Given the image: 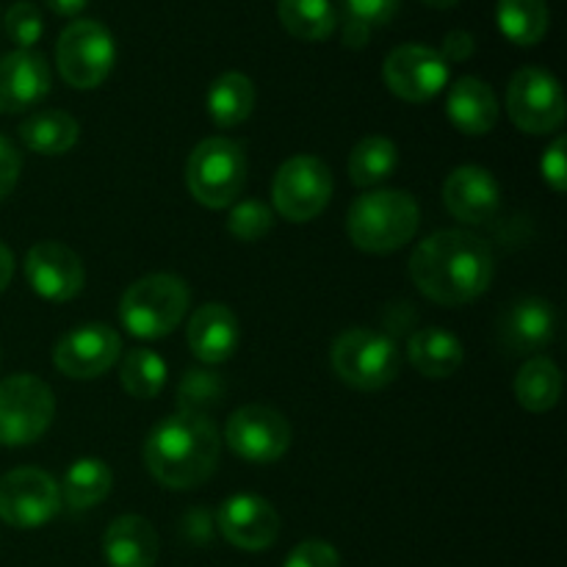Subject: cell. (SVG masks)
Returning a JSON list of instances; mask_svg holds the SVG:
<instances>
[{
    "mask_svg": "<svg viewBox=\"0 0 567 567\" xmlns=\"http://www.w3.org/2000/svg\"><path fill=\"white\" fill-rule=\"evenodd\" d=\"M114 485V474L109 465L97 457H83L66 468L61 480V502L72 509H89L103 502Z\"/></svg>",
    "mask_w": 567,
    "mask_h": 567,
    "instance_id": "484cf974",
    "label": "cell"
},
{
    "mask_svg": "<svg viewBox=\"0 0 567 567\" xmlns=\"http://www.w3.org/2000/svg\"><path fill=\"white\" fill-rule=\"evenodd\" d=\"M122 388L136 399H155L166 385V363L158 352L131 349L122 360Z\"/></svg>",
    "mask_w": 567,
    "mask_h": 567,
    "instance_id": "4dcf8cb0",
    "label": "cell"
},
{
    "mask_svg": "<svg viewBox=\"0 0 567 567\" xmlns=\"http://www.w3.org/2000/svg\"><path fill=\"white\" fill-rule=\"evenodd\" d=\"M419 221V203L408 192L385 188V192H371L354 199L347 216V230L358 249L385 255L413 241Z\"/></svg>",
    "mask_w": 567,
    "mask_h": 567,
    "instance_id": "3957f363",
    "label": "cell"
},
{
    "mask_svg": "<svg viewBox=\"0 0 567 567\" xmlns=\"http://www.w3.org/2000/svg\"><path fill=\"white\" fill-rule=\"evenodd\" d=\"M55 61L72 89H97L114 70V37L97 20L70 22L55 42Z\"/></svg>",
    "mask_w": 567,
    "mask_h": 567,
    "instance_id": "ba28073f",
    "label": "cell"
},
{
    "mask_svg": "<svg viewBox=\"0 0 567 567\" xmlns=\"http://www.w3.org/2000/svg\"><path fill=\"white\" fill-rule=\"evenodd\" d=\"M208 114L219 127H236L255 109V83L244 72H225L208 89Z\"/></svg>",
    "mask_w": 567,
    "mask_h": 567,
    "instance_id": "d4e9b609",
    "label": "cell"
},
{
    "mask_svg": "<svg viewBox=\"0 0 567 567\" xmlns=\"http://www.w3.org/2000/svg\"><path fill=\"white\" fill-rule=\"evenodd\" d=\"M219 432L203 413H181L158 421L144 441V465L155 482L172 491L199 487L219 463Z\"/></svg>",
    "mask_w": 567,
    "mask_h": 567,
    "instance_id": "7a4b0ae2",
    "label": "cell"
},
{
    "mask_svg": "<svg viewBox=\"0 0 567 567\" xmlns=\"http://www.w3.org/2000/svg\"><path fill=\"white\" fill-rule=\"evenodd\" d=\"M382 81L408 103H426L449 83V64L435 48L402 44L382 64Z\"/></svg>",
    "mask_w": 567,
    "mask_h": 567,
    "instance_id": "4fadbf2b",
    "label": "cell"
},
{
    "mask_svg": "<svg viewBox=\"0 0 567 567\" xmlns=\"http://www.w3.org/2000/svg\"><path fill=\"white\" fill-rule=\"evenodd\" d=\"M332 369L358 391H380L391 385L402 369L399 347L391 336L354 327L332 343Z\"/></svg>",
    "mask_w": 567,
    "mask_h": 567,
    "instance_id": "8992f818",
    "label": "cell"
},
{
    "mask_svg": "<svg viewBox=\"0 0 567 567\" xmlns=\"http://www.w3.org/2000/svg\"><path fill=\"white\" fill-rule=\"evenodd\" d=\"M399 164L396 144L385 136H365L349 155V177L354 186L369 188L388 181Z\"/></svg>",
    "mask_w": 567,
    "mask_h": 567,
    "instance_id": "f546056e",
    "label": "cell"
},
{
    "mask_svg": "<svg viewBox=\"0 0 567 567\" xmlns=\"http://www.w3.org/2000/svg\"><path fill=\"white\" fill-rule=\"evenodd\" d=\"M192 291L177 275H147L133 282L120 302V321L133 338L158 341L186 316Z\"/></svg>",
    "mask_w": 567,
    "mask_h": 567,
    "instance_id": "277c9868",
    "label": "cell"
},
{
    "mask_svg": "<svg viewBox=\"0 0 567 567\" xmlns=\"http://www.w3.org/2000/svg\"><path fill=\"white\" fill-rule=\"evenodd\" d=\"M496 22L498 31L520 48L543 42L548 33V14L546 0H498L496 3Z\"/></svg>",
    "mask_w": 567,
    "mask_h": 567,
    "instance_id": "83f0119b",
    "label": "cell"
},
{
    "mask_svg": "<svg viewBox=\"0 0 567 567\" xmlns=\"http://www.w3.org/2000/svg\"><path fill=\"white\" fill-rule=\"evenodd\" d=\"M55 415L53 391L44 380L14 374L0 380V446H31Z\"/></svg>",
    "mask_w": 567,
    "mask_h": 567,
    "instance_id": "52a82bcc",
    "label": "cell"
},
{
    "mask_svg": "<svg viewBox=\"0 0 567 567\" xmlns=\"http://www.w3.org/2000/svg\"><path fill=\"white\" fill-rule=\"evenodd\" d=\"M399 6H402V0H343L347 22H358L369 31L388 25L396 17Z\"/></svg>",
    "mask_w": 567,
    "mask_h": 567,
    "instance_id": "e575fe53",
    "label": "cell"
},
{
    "mask_svg": "<svg viewBox=\"0 0 567 567\" xmlns=\"http://www.w3.org/2000/svg\"><path fill=\"white\" fill-rule=\"evenodd\" d=\"M50 64L37 50H14L0 59V114H20L50 92Z\"/></svg>",
    "mask_w": 567,
    "mask_h": 567,
    "instance_id": "e0dca14e",
    "label": "cell"
},
{
    "mask_svg": "<svg viewBox=\"0 0 567 567\" xmlns=\"http://www.w3.org/2000/svg\"><path fill=\"white\" fill-rule=\"evenodd\" d=\"M81 127L66 111H37L20 125V138L31 153L64 155L75 147Z\"/></svg>",
    "mask_w": 567,
    "mask_h": 567,
    "instance_id": "cb8c5ba5",
    "label": "cell"
},
{
    "mask_svg": "<svg viewBox=\"0 0 567 567\" xmlns=\"http://www.w3.org/2000/svg\"><path fill=\"white\" fill-rule=\"evenodd\" d=\"M25 277L28 286L50 302H70L86 282L81 258L59 241H39L28 249Z\"/></svg>",
    "mask_w": 567,
    "mask_h": 567,
    "instance_id": "9a60e30c",
    "label": "cell"
},
{
    "mask_svg": "<svg viewBox=\"0 0 567 567\" xmlns=\"http://www.w3.org/2000/svg\"><path fill=\"white\" fill-rule=\"evenodd\" d=\"M275 225V214H271L269 205H264L260 199H244L236 203V208L227 216V230L238 238V241H260L266 233Z\"/></svg>",
    "mask_w": 567,
    "mask_h": 567,
    "instance_id": "1f68e13d",
    "label": "cell"
},
{
    "mask_svg": "<svg viewBox=\"0 0 567 567\" xmlns=\"http://www.w3.org/2000/svg\"><path fill=\"white\" fill-rule=\"evenodd\" d=\"M474 37L468 31H452L443 39V48L437 53L443 55L446 64H460V61H468L474 55Z\"/></svg>",
    "mask_w": 567,
    "mask_h": 567,
    "instance_id": "f35d334b",
    "label": "cell"
},
{
    "mask_svg": "<svg viewBox=\"0 0 567 567\" xmlns=\"http://www.w3.org/2000/svg\"><path fill=\"white\" fill-rule=\"evenodd\" d=\"M188 347L203 363H225L238 347V319L227 305L210 302L194 310L188 321Z\"/></svg>",
    "mask_w": 567,
    "mask_h": 567,
    "instance_id": "ffe728a7",
    "label": "cell"
},
{
    "mask_svg": "<svg viewBox=\"0 0 567 567\" xmlns=\"http://www.w3.org/2000/svg\"><path fill=\"white\" fill-rule=\"evenodd\" d=\"M161 543L153 524L138 515H122L105 529L103 557L109 567H155Z\"/></svg>",
    "mask_w": 567,
    "mask_h": 567,
    "instance_id": "44dd1931",
    "label": "cell"
},
{
    "mask_svg": "<svg viewBox=\"0 0 567 567\" xmlns=\"http://www.w3.org/2000/svg\"><path fill=\"white\" fill-rule=\"evenodd\" d=\"M221 393H225V385H221L219 377L208 374V371H188L177 388V402L186 413L205 415V408L219 402Z\"/></svg>",
    "mask_w": 567,
    "mask_h": 567,
    "instance_id": "d6a6232c",
    "label": "cell"
},
{
    "mask_svg": "<svg viewBox=\"0 0 567 567\" xmlns=\"http://www.w3.org/2000/svg\"><path fill=\"white\" fill-rule=\"evenodd\" d=\"M426 6H432V9H452V6H457L460 0H424Z\"/></svg>",
    "mask_w": 567,
    "mask_h": 567,
    "instance_id": "b9f144b4",
    "label": "cell"
},
{
    "mask_svg": "<svg viewBox=\"0 0 567 567\" xmlns=\"http://www.w3.org/2000/svg\"><path fill=\"white\" fill-rule=\"evenodd\" d=\"M493 252L480 236L465 230H441L426 236L410 258V277L426 299L437 305L474 302L491 288Z\"/></svg>",
    "mask_w": 567,
    "mask_h": 567,
    "instance_id": "6da1fadb",
    "label": "cell"
},
{
    "mask_svg": "<svg viewBox=\"0 0 567 567\" xmlns=\"http://www.w3.org/2000/svg\"><path fill=\"white\" fill-rule=\"evenodd\" d=\"M277 17L282 28L302 42H324L338 25L330 0H277Z\"/></svg>",
    "mask_w": 567,
    "mask_h": 567,
    "instance_id": "f1b7e54d",
    "label": "cell"
},
{
    "mask_svg": "<svg viewBox=\"0 0 567 567\" xmlns=\"http://www.w3.org/2000/svg\"><path fill=\"white\" fill-rule=\"evenodd\" d=\"M515 396L529 413H548L563 396V374L548 358L526 360L515 377Z\"/></svg>",
    "mask_w": 567,
    "mask_h": 567,
    "instance_id": "4316f807",
    "label": "cell"
},
{
    "mask_svg": "<svg viewBox=\"0 0 567 567\" xmlns=\"http://www.w3.org/2000/svg\"><path fill=\"white\" fill-rule=\"evenodd\" d=\"M567 142L563 136L551 144V147L543 153L540 158V172H543V181L554 188L557 194H563L567 188Z\"/></svg>",
    "mask_w": 567,
    "mask_h": 567,
    "instance_id": "8d00e7d4",
    "label": "cell"
},
{
    "mask_svg": "<svg viewBox=\"0 0 567 567\" xmlns=\"http://www.w3.org/2000/svg\"><path fill=\"white\" fill-rule=\"evenodd\" d=\"M408 358L419 369V374L430 377V380H446V377L457 374L465 354L463 343L452 332L441 330V327H426L408 341Z\"/></svg>",
    "mask_w": 567,
    "mask_h": 567,
    "instance_id": "603a6c76",
    "label": "cell"
},
{
    "mask_svg": "<svg viewBox=\"0 0 567 567\" xmlns=\"http://www.w3.org/2000/svg\"><path fill=\"white\" fill-rule=\"evenodd\" d=\"M122 338L109 324H83L66 332L53 349V365L70 380L103 377L120 360Z\"/></svg>",
    "mask_w": 567,
    "mask_h": 567,
    "instance_id": "5bb4252c",
    "label": "cell"
},
{
    "mask_svg": "<svg viewBox=\"0 0 567 567\" xmlns=\"http://www.w3.org/2000/svg\"><path fill=\"white\" fill-rule=\"evenodd\" d=\"M216 524L225 540L241 551H266L280 535V515L266 498L252 493L230 496L216 513Z\"/></svg>",
    "mask_w": 567,
    "mask_h": 567,
    "instance_id": "2e32d148",
    "label": "cell"
},
{
    "mask_svg": "<svg viewBox=\"0 0 567 567\" xmlns=\"http://www.w3.org/2000/svg\"><path fill=\"white\" fill-rule=\"evenodd\" d=\"M443 203L454 219L465 225H485L502 208V186L482 166H460L446 177Z\"/></svg>",
    "mask_w": 567,
    "mask_h": 567,
    "instance_id": "ac0fdd59",
    "label": "cell"
},
{
    "mask_svg": "<svg viewBox=\"0 0 567 567\" xmlns=\"http://www.w3.org/2000/svg\"><path fill=\"white\" fill-rule=\"evenodd\" d=\"M3 28L17 48L31 50L33 44L42 39L44 22H42V14H39L37 6L28 3V0H20V3H14L9 11H6Z\"/></svg>",
    "mask_w": 567,
    "mask_h": 567,
    "instance_id": "836d02e7",
    "label": "cell"
},
{
    "mask_svg": "<svg viewBox=\"0 0 567 567\" xmlns=\"http://www.w3.org/2000/svg\"><path fill=\"white\" fill-rule=\"evenodd\" d=\"M11 275H14V255L0 241V291H6V286L11 282Z\"/></svg>",
    "mask_w": 567,
    "mask_h": 567,
    "instance_id": "60d3db41",
    "label": "cell"
},
{
    "mask_svg": "<svg viewBox=\"0 0 567 567\" xmlns=\"http://www.w3.org/2000/svg\"><path fill=\"white\" fill-rule=\"evenodd\" d=\"M61 509L59 482L39 468H17L0 480V518L14 529H39Z\"/></svg>",
    "mask_w": 567,
    "mask_h": 567,
    "instance_id": "8fae6325",
    "label": "cell"
},
{
    "mask_svg": "<svg viewBox=\"0 0 567 567\" xmlns=\"http://www.w3.org/2000/svg\"><path fill=\"white\" fill-rule=\"evenodd\" d=\"M507 111L518 131L532 136L554 133L565 122L563 86L548 70L524 66L507 86Z\"/></svg>",
    "mask_w": 567,
    "mask_h": 567,
    "instance_id": "30bf717a",
    "label": "cell"
},
{
    "mask_svg": "<svg viewBox=\"0 0 567 567\" xmlns=\"http://www.w3.org/2000/svg\"><path fill=\"white\" fill-rule=\"evenodd\" d=\"M20 169H22L20 153H17V147L9 142V138L0 136V199L9 197V194L14 192L17 181H20Z\"/></svg>",
    "mask_w": 567,
    "mask_h": 567,
    "instance_id": "74e56055",
    "label": "cell"
},
{
    "mask_svg": "<svg viewBox=\"0 0 567 567\" xmlns=\"http://www.w3.org/2000/svg\"><path fill=\"white\" fill-rule=\"evenodd\" d=\"M446 114L465 136H485L498 120V100L485 81L465 75L457 78L449 89Z\"/></svg>",
    "mask_w": 567,
    "mask_h": 567,
    "instance_id": "7402d4cb",
    "label": "cell"
},
{
    "mask_svg": "<svg viewBox=\"0 0 567 567\" xmlns=\"http://www.w3.org/2000/svg\"><path fill=\"white\" fill-rule=\"evenodd\" d=\"M86 3L89 0H44V6L61 17H78L83 9H86Z\"/></svg>",
    "mask_w": 567,
    "mask_h": 567,
    "instance_id": "ab89813d",
    "label": "cell"
},
{
    "mask_svg": "<svg viewBox=\"0 0 567 567\" xmlns=\"http://www.w3.org/2000/svg\"><path fill=\"white\" fill-rule=\"evenodd\" d=\"M332 197V172L316 155H293L277 169L271 183L275 210L288 221H310Z\"/></svg>",
    "mask_w": 567,
    "mask_h": 567,
    "instance_id": "9c48e42d",
    "label": "cell"
},
{
    "mask_svg": "<svg viewBox=\"0 0 567 567\" xmlns=\"http://www.w3.org/2000/svg\"><path fill=\"white\" fill-rule=\"evenodd\" d=\"M247 183V155L233 138H205L192 150L186 164V186L205 208H227Z\"/></svg>",
    "mask_w": 567,
    "mask_h": 567,
    "instance_id": "5b68a950",
    "label": "cell"
},
{
    "mask_svg": "<svg viewBox=\"0 0 567 567\" xmlns=\"http://www.w3.org/2000/svg\"><path fill=\"white\" fill-rule=\"evenodd\" d=\"M557 310L548 299L524 297L502 316V341L513 354L543 352L557 338Z\"/></svg>",
    "mask_w": 567,
    "mask_h": 567,
    "instance_id": "d6986e66",
    "label": "cell"
},
{
    "mask_svg": "<svg viewBox=\"0 0 567 567\" xmlns=\"http://www.w3.org/2000/svg\"><path fill=\"white\" fill-rule=\"evenodd\" d=\"M233 454L255 465H269L280 460L291 446V426L286 415L266 404H247L236 410L225 430Z\"/></svg>",
    "mask_w": 567,
    "mask_h": 567,
    "instance_id": "7c38bea8",
    "label": "cell"
},
{
    "mask_svg": "<svg viewBox=\"0 0 567 567\" xmlns=\"http://www.w3.org/2000/svg\"><path fill=\"white\" fill-rule=\"evenodd\" d=\"M282 567H341V557L330 543L308 540L299 543L291 554H288Z\"/></svg>",
    "mask_w": 567,
    "mask_h": 567,
    "instance_id": "d590c367",
    "label": "cell"
}]
</instances>
